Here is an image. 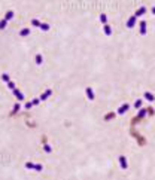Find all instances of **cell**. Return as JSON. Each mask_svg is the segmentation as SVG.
<instances>
[{
	"instance_id": "obj_1",
	"label": "cell",
	"mask_w": 155,
	"mask_h": 180,
	"mask_svg": "<svg viewBox=\"0 0 155 180\" xmlns=\"http://www.w3.org/2000/svg\"><path fill=\"white\" fill-rule=\"evenodd\" d=\"M12 91H13V95L17 97V100H18V101H23V100L25 98V97H24V94H23L21 91H19L18 88H15V89H12Z\"/></svg>"
},
{
	"instance_id": "obj_2",
	"label": "cell",
	"mask_w": 155,
	"mask_h": 180,
	"mask_svg": "<svg viewBox=\"0 0 155 180\" xmlns=\"http://www.w3.org/2000/svg\"><path fill=\"white\" fill-rule=\"evenodd\" d=\"M119 165H121V168H122V170H127V168H128V164H127V159H125L124 155L119 156Z\"/></svg>"
},
{
	"instance_id": "obj_3",
	"label": "cell",
	"mask_w": 155,
	"mask_h": 180,
	"mask_svg": "<svg viewBox=\"0 0 155 180\" xmlns=\"http://www.w3.org/2000/svg\"><path fill=\"white\" fill-rule=\"evenodd\" d=\"M136 22H137V18L133 15V17L128 18V21H127V27H128V28H133V27L136 25Z\"/></svg>"
},
{
	"instance_id": "obj_4",
	"label": "cell",
	"mask_w": 155,
	"mask_h": 180,
	"mask_svg": "<svg viewBox=\"0 0 155 180\" xmlns=\"http://www.w3.org/2000/svg\"><path fill=\"white\" fill-rule=\"evenodd\" d=\"M85 92H86V97H88V100H90V101H92L94 98H96V97H94V92H92V89H91L90 86H86Z\"/></svg>"
},
{
	"instance_id": "obj_5",
	"label": "cell",
	"mask_w": 155,
	"mask_h": 180,
	"mask_svg": "<svg viewBox=\"0 0 155 180\" xmlns=\"http://www.w3.org/2000/svg\"><path fill=\"white\" fill-rule=\"evenodd\" d=\"M139 25H140V34H142V36H145L146 34V21H140L139 22Z\"/></svg>"
},
{
	"instance_id": "obj_6",
	"label": "cell",
	"mask_w": 155,
	"mask_h": 180,
	"mask_svg": "<svg viewBox=\"0 0 155 180\" xmlns=\"http://www.w3.org/2000/svg\"><path fill=\"white\" fill-rule=\"evenodd\" d=\"M51 95H52V89H46V91H45V92H43L42 95H40L39 98L43 101V100H46V98H48V97H51Z\"/></svg>"
},
{
	"instance_id": "obj_7",
	"label": "cell",
	"mask_w": 155,
	"mask_h": 180,
	"mask_svg": "<svg viewBox=\"0 0 155 180\" xmlns=\"http://www.w3.org/2000/svg\"><path fill=\"white\" fill-rule=\"evenodd\" d=\"M145 13H146V8H145V6H142V8H139L137 11H136V13H134V17H142V15H145Z\"/></svg>"
},
{
	"instance_id": "obj_8",
	"label": "cell",
	"mask_w": 155,
	"mask_h": 180,
	"mask_svg": "<svg viewBox=\"0 0 155 180\" xmlns=\"http://www.w3.org/2000/svg\"><path fill=\"white\" fill-rule=\"evenodd\" d=\"M103 31H104L106 36H110L112 34V27L109 24H103Z\"/></svg>"
},
{
	"instance_id": "obj_9",
	"label": "cell",
	"mask_w": 155,
	"mask_h": 180,
	"mask_svg": "<svg viewBox=\"0 0 155 180\" xmlns=\"http://www.w3.org/2000/svg\"><path fill=\"white\" fill-rule=\"evenodd\" d=\"M130 109V106L128 104H127V103H125V104H122V106H121L119 109H118V115H124L125 112H127V110H128Z\"/></svg>"
},
{
	"instance_id": "obj_10",
	"label": "cell",
	"mask_w": 155,
	"mask_h": 180,
	"mask_svg": "<svg viewBox=\"0 0 155 180\" xmlns=\"http://www.w3.org/2000/svg\"><path fill=\"white\" fill-rule=\"evenodd\" d=\"M143 97H145V100H148V101H154L155 100V95L152 92H148V91L143 94Z\"/></svg>"
},
{
	"instance_id": "obj_11",
	"label": "cell",
	"mask_w": 155,
	"mask_h": 180,
	"mask_svg": "<svg viewBox=\"0 0 155 180\" xmlns=\"http://www.w3.org/2000/svg\"><path fill=\"white\" fill-rule=\"evenodd\" d=\"M13 17H15V12H13V11H8V12L5 13V19H6V21H9V19H12Z\"/></svg>"
},
{
	"instance_id": "obj_12",
	"label": "cell",
	"mask_w": 155,
	"mask_h": 180,
	"mask_svg": "<svg viewBox=\"0 0 155 180\" xmlns=\"http://www.w3.org/2000/svg\"><path fill=\"white\" fill-rule=\"evenodd\" d=\"M39 28L42 30V31H48V30L51 28V25H49V24H46V22H42V24H40V27H39Z\"/></svg>"
},
{
	"instance_id": "obj_13",
	"label": "cell",
	"mask_w": 155,
	"mask_h": 180,
	"mask_svg": "<svg viewBox=\"0 0 155 180\" xmlns=\"http://www.w3.org/2000/svg\"><path fill=\"white\" fill-rule=\"evenodd\" d=\"M145 115H146V110H145V109H140V110H139V113H137V118H136V119H137V121H139V119H142Z\"/></svg>"
},
{
	"instance_id": "obj_14",
	"label": "cell",
	"mask_w": 155,
	"mask_h": 180,
	"mask_svg": "<svg viewBox=\"0 0 155 180\" xmlns=\"http://www.w3.org/2000/svg\"><path fill=\"white\" fill-rule=\"evenodd\" d=\"M29 34H30V28H23L21 31H19V36H23V37L29 36Z\"/></svg>"
},
{
	"instance_id": "obj_15",
	"label": "cell",
	"mask_w": 155,
	"mask_h": 180,
	"mask_svg": "<svg viewBox=\"0 0 155 180\" xmlns=\"http://www.w3.org/2000/svg\"><path fill=\"white\" fill-rule=\"evenodd\" d=\"M43 150L46 152V153H51V152H52V147L49 146L48 143H43Z\"/></svg>"
},
{
	"instance_id": "obj_16",
	"label": "cell",
	"mask_w": 155,
	"mask_h": 180,
	"mask_svg": "<svg viewBox=\"0 0 155 180\" xmlns=\"http://www.w3.org/2000/svg\"><path fill=\"white\" fill-rule=\"evenodd\" d=\"M107 17H106V13H100V22L102 24H107Z\"/></svg>"
},
{
	"instance_id": "obj_17",
	"label": "cell",
	"mask_w": 155,
	"mask_h": 180,
	"mask_svg": "<svg viewBox=\"0 0 155 180\" xmlns=\"http://www.w3.org/2000/svg\"><path fill=\"white\" fill-rule=\"evenodd\" d=\"M34 60H36V64H37V66H40V64H42V61H43V58H42V55H40V54L36 55Z\"/></svg>"
},
{
	"instance_id": "obj_18",
	"label": "cell",
	"mask_w": 155,
	"mask_h": 180,
	"mask_svg": "<svg viewBox=\"0 0 155 180\" xmlns=\"http://www.w3.org/2000/svg\"><path fill=\"white\" fill-rule=\"evenodd\" d=\"M6 25H8V21H6V19L3 18L2 21H0V30H5V28H6Z\"/></svg>"
},
{
	"instance_id": "obj_19",
	"label": "cell",
	"mask_w": 155,
	"mask_h": 180,
	"mask_svg": "<svg viewBox=\"0 0 155 180\" xmlns=\"http://www.w3.org/2000/svg\"><path fill=\"white\" fill-rule=\"evenodd\" d=\"M2 79H3V82H6V84H8V82L11 80V78H9V74H8V73H3V74H2Z\"/></svg>"
},
{
	"instance_id": "obj_20",
	"label": "cell",
	"mask_w": 155,
	"mask_h": 180,
	"mask_svg": "<svg viewBox=\"0 0 155 180\" xmlns=\"http://www.w3.org/2000/svg\"><path fill=\"white\" fill-rule=\"evenodd\" d=\"M40 24H42V22H40L39 19H31V25L33 27H40Z\"/></svg>"
},
{
	"instance_id": "obj_21",
	"label": "cell",
	"mask_w": 155,
	"mask_h": 180,
	"mask_svg": "<svg viewBox=\"0 0 155 180\" xmlns=\"http://www.w3.org/2000/svg\"><path fill=\"white\" fill-rule=\"evenodd\" d=\"M6 85H8V88H9V89H15V88H17V86H15V82H12V80H9Z\"/></svg>"
},
{
	"instance_id": "obj_22",
	"label": "cell",
	"mask_w": 155,
	"mask_h": 180,
	"mask_svg": "<svg viewBox=\"0 0 155 180\" xmlns=\"http://www.w3.org/2000/svg\"><path fill=\"white\" fill-rule=\"evenodd\" d=\"M134 107H136V109L142 107V100H136V101H134Z\"/></svg>"
},
{
	"instance_id": "obj_23",
	"label": "cell",
	"mask_w": 155,
	"mask_h": 180,
	"mask_svg": "<svg viewBox=\"0 0 155 180\" xmlns=\"http://www.w3.org/2000/svg\"><path fill=\"white\" fill-rule=\"evenodd\" d=\"M25 168H29V170H34V164H33V162H25Z\"/></svg>"
},
{
	"instance_id": "obj_24",
	"label": "cell",
	"mask_w": 155,
	"mask_h": 180,
	"mask_svg": "<svg viewBox=\"0 0 155 180\" xmlns=\"http://www.w3.org/2000/svg\"><path fill=\"white\" fill-rule=\"evenodd\" d=\"M34 170H36V171H42V170H43L42 164H34Z\"/></svg>"
},
{
	"instance_id": "obj_25",
	"label": "cell",
	"mask_w": 155,
	"mask_h": 180,
	"mask_svg": "<svg viewBox=\"0 0 155 180\" xmlns=\"http://www.w3.org/2000/svg\"><path fill=\"white\" fill-rule=\"evenodd\" d=\"M110 118H115V113H107V115L104 116V119H106V121H109Z\"/></svg>"
},
{
	"instance_id": "obj_26",
	"label": "cell",
	"mask_w": 155,
	"mask_h": 180,
	"mask_svg": "<svg viewBox=\"0 0 155 180\" xmlns=\"http://www.w3.org/2000/svg\"><path fill=\"white\" fill-rule=\"evenodd\" d=\"M19 109H21V106H19V103H17V104L13 106V113H15V112H18Z\"/></svg>"
},
{
	"instance_id": "obj_27",
	"label": "cell",
	"mask_w": 155,
	"mask_h": 180,
	"mask_svg": "<svg viewBox=\"0 0 155 180\" xmlns=\"http://www.w3.org/2000/svg\"><path fill=\"white\" fill-rule=\"evenodd\" d=\"M24 107H25V109H29V110H30V109L33 107V103H31V101H29V103H25V106H24Z\"/></svg>"
},
{
	"instance_id": "obj_28",
	"label": "cell",
	"mask_w": 155,
	"mask_h": 180,
	"mask_svg": "<svg viewBox=\"0 0 155 180\" xmlns=\"http://www.w3.org/2000/svg\"><path fill=\"white\" fill-rule=\"evenodd\" d=\"M31 103H33V106H37L39 103H40V98H34V100H31Z\"/></svg>"
},
{
	"instance_id": "obj_29",
	"label": "cell",
	"mask_w": 155,
	"mask_h": 180,
	"mask_svg": "<svg viewBox=\"0 0 155 180\" xmlns=\"http://www.w3.org/2000/svg\"><path fill=\"white\" fill-rule=\"evenodd\" d=\"M151 11H152V13H154V15H155V6H154V8H152Z\"/></svg>"
}]
</instances>
